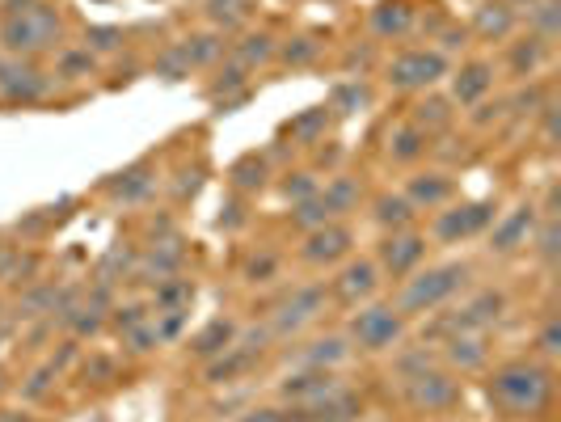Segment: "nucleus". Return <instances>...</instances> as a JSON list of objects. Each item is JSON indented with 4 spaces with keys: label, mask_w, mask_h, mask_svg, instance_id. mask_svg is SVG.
Masks as SVG:
<instances>
[{
    "label": "nucleus",
    "mask_w": 561,
    "mask_h": 422,
    "mask_svg": "<svg viewBox=\"0 0 561 422\" xmlns=\"http://www.w3.org/2000/svg\"><path fill=\"white\" fill-rule=\"evenodd\" d=\"M549 393H553V376L549 368L540 363H507L502 372H494L489 380V397L498 401L507 414H540L549 406Z\"/></svg>",
    "instance_id": "obj_1"
},
{
    "label": "nucleus",
    "mask_w": 561,
    "mask_h": 422,
    "mask_svg": "<svg viewBox=\"0 0 561 422\" xmlns=\"http://www.w3.org/2000/svg\"><path fill=\"white\" fill-rule=\"evenodd\" d=\"M464 279H469V266L464 262H448V266H435L427 275L410 279V288L401 291V304H397V313H430V309H440L448 296L464 288Z\"/></svg>",
    "instance_id": "obj_2"
},
{
    "label": "nucleus",
    "mask_w": 561,
    "mask_h": 422,
    "mask_svg": "<svg viewBox=\"0 0 561 422\" xmlns=\"http://www.w3.org/2000/svg\"><path fill=\"white\" fill-rule=\"evenodd\" d=\"M60 38V13L51 5H34V9H13V17L0 30V43L9 51H47Z\"/></svg>",
    "instance_id": "obj_3"
},
{
    "label": "nucleus",
    "mask_w": 561,
    "mask_h": 422,
    "mask_svg": "<svg viewBox=\"0 0 561 422\" xmlns=\"http://www.w3.org/2000/svg\"><path fill=\"white\" fill-rule=\"evenodd\" d=\"M351 338L363 350H389L401 338V313L389 304H372L351 321Z\"/></svg>",
    "instance_id": "obj_4"
},
{
    "label": "nucleus",
    "mask_w": 561,
    "mask_h": 422,
    "mask_svg": "<svg viewBox=\"0 0 561 422\" xmlns=\"http://www.w3.org/2000/svg\"><path fill=\"white\" fill-rule=\"evenodd\" d=\"M443 73H448V60L440 51H405L389 64V84L392 89H427Z\"/></svg>",
    "instance_id": "obj_5"
},
{
    "label": "nucleus",
    "mask_w": 561,
    "mask_h": 422,
    "mask_svg": "<svg viewBox=\"0 0 561 422\" xmlns=\"http://www.w3.org/2000/svg\"><path fill=\"white\" fill-rule=\"evenodd\" d=\"M405 401L414 406V410H448V406H456L460 401V385L451 380L448 372H422L414 376V380H405Z\"/></svg>",
    "instance_id": "obj_6"
},
{
    "label": "nucleus",
    "mask_w": 561,
    "mask_h": 422,
    "mask_svg": "<svg viewBox=\"0 0 561 422\" xmlns=\"http://www.w3.org/2000/svg\"><path fill=\"white\" fill-rule=\"evenodd\" d=\"M502 309H507L502 291H481V296H473V300L460 309V313L451 317L448 326H451V334H477V329L494 326V321L502 317Z\"/></svg>",
    "instance_id": "obj_7"
},
{
    "label": "nucleus",
    "mask_w": 561,
    "mask_h": 422,
    "mask_svg": "<svg viewBox=\"0 0 561 422\" xmlns=\"http://www.w3.org/2000/svg\"><path fill=\"white\" fill-rule=\"evenodd\" d=\"M321 309H325V288H300V291H292V296L279 304L275 329H279V334H287V329L308 326V321H313Z\"/></svg>",
    "instance_id": "obj_8"
},
{
    "label": "nucleus",
    "mask_w": 561,
    "mask_h": 422,
    "mask_svg": "<svg viewBox=\"0 0 561 422\" xmlns=\"http://www.w3.org/2000/svg\"><path fill=\"white\" fill-rule=\"evenodd\" d=\"M346 250H351V232L342 229V224H321V229L308 232V241H305V262L313 266H330L338 262V258H346Z\"/></svg>",
    "instance_id": "obj_9"
},
{
    "label": "nucleus",
    "mask_w": 561,
    "mask_h": 422,
    "mask_svg": "<svg viewBox=\"0 0 561 422\" xmlns=\"http://www.w3.org/2000/svg\"><path fill=\"white\" fill-rule=\"evenodd\" d=\"M532 232H537V207H515L511 216L489 232V250L494 253H515L519 245H527Z\"/></svg>",
    "instance_id": "obj_10"
},
{
    "label": "nucleus",
    "mask_w": 561,
    "mask_h": 422,
    "mask_svg": "<svg viewBox=\"0 0 561 422\" xmlns=\"http://www.w3.org/2000/svg\"><path fill=\"white\" fill-rule=\"evenodd\" d=\"M338 376L321 372V368H313V372H300V376H287L283 380V397L287 401H305V406H317V401L334 397L338 393Z\"/></svg>",
    "instance_id": "obj_11"
},
{
    "label": "nucleus",
    "mask_w": 561,
    "mask_h": 422,
    "mask_svg": "<svg viewBox=\"0 0 561 422\" xmlns=\"http://www.w3.org/2000/svg\"><path fill=\"white\" fill-rule=\"evenodd\" d=\"M489 216H494V207H489V203L456 207V211L440 216V224H435V237H440V241H460V237H473V232L486 229Z\"/></svg>",
    "instance_id": "obj_12"
},
{
    "label": "nucleus",
    "mask_w": 561,
    "mask_h": 422,
    "mask_svg": "<svg viewBox=\"0 0 561 422\" xmlns=\"http://www.w3.org/2000/svg\"><path fill=\"white\" fill-rule=\"evenodd\" d=\"M422 253H427V241H422V237H414V232H392L389 241L380 245V262H384L389 275H405V270L418 266Z\"/></svg>",
    "instance_id": "obj_13"
},
{
    "label": "nucleus",
    "mask_w": 561,
    "mask_h": 422,
    "mask_svg": "<svg viewBox=\"0 0 561 422\" xmlns=\"http://www.w3.org/2000/svg\"><path fill=\"white\" fill-rule=\"evenodd\" d=\"M0 93H5V102H34L47 93V76L34 68H22V64H9L0 73Z\"/></svg>",
    "instance_id": "obj_14"
},
{
    "label": "nucleus",
    "mask_w": 561,
    "mask_h": 422,
    "mask_svg": "<svg viewBox=\"0 0 561 422\" xmlns=\"http://www.w3.org/2000/svg\"><path fill=\"white\" fill-rule=\"evenodd\" d=\"M380 270H376V262H351L346 270L338 275V300L342 304H354V300H367L372 291H376V283H380Z\"/></svg>",
    "instance_id": "obj_15"
},
{
    "label": "nucleus",
    "mask_w": 561,
    "mask_h": 422,
    "mask_svg": "<svg viewBox=\"0 0 561 422\" xmlns=\"http://www.w3.org/2000/svg\"><path fill=\"white\" fill-rule=\"evenodd\" d=\"M448 363H456L460 372H473V368H481V363H486V338H481V334H451Z\"/></svg>",
    "instance_id": "obj_16"
},
{
    "label": "nucleus",
    "mask_w": 561,
    "mask_h": 422,
    "mask_svg": "<svg viewBox=\"0 0 561 422\" xmlns=\"http://www.w3.org/2000/svg\"><path fill=\"white\" fill-rule=\"evenodd\" d=\"M232 342H237V326H232V321H211L190 347H195L198 359H216V355H224V350L232 347Z\"/></svg>",
    "instance_id": "obj_17"
},
{
    "label": "nucleus",
    "mask_w": 561,
    "mask_h": 422,
    "mask_svg": "<svg viewBox=\"0 0 561 422\" xmlns=\"http://www.w3.org/2000/svg\"><path fill=\"white\" fill-rule=\"evenodd\" d=\"M489 84H494V68L489 64H469L460 76H456V84H451V93H456V102H477V97L486 93Z\"/></svg>",
    "instance_id": "obj_18"
},
{
    "label": "nucleus",
    "mask_w": 561,
    "mask_h": 422,
    "mask_svg": "<svg viewBox=\"0 0 561 422\" xmlns=\"http://www.w3.org/2000/svg\"><path fill=\"white\" fill-rule=\"evenodd\" d=\"M427 144H430V135H427V132H418L414 123H405V127H397V132L389 135L392 161H418L422 152H427Z\"/></svg>",
    "instance_id": "obj_19"
},
{
    "label": "nucleus",
    "mask_w": 561,
    "mask_h": 422,
    "mask_svg": "<svg viewBox=\"0 0 561 422\" xmlns=\"http://www.w3.org/2000/svg\"><path fill=\"white\" fill-rule=\"evenodd\" d=\"M448 194H451V182L443 173H422V178L410 182V203L418 207H440Z\"/></svg>",
    "instance_id": "obj_20"
},
{
    "label": "nucleus",
    "mask_w": 561,
    "mask_h": 422,
    "mask_svg": "<svg viewBox=\"0 0 561 422\" xmlns=\"http://www.w3.org/2000/svg\"><path fill=\"white\" fill-rule=\"evenodd\" d=\"M477 34L481 38H507L515 30V13L507 5H486V9H477Z\"/></svg>",
    "instance_id": "obj_21"
},
{
    "label": "nucleus",
    "mask_w": 561,
    "mask_h": 422,
    "mask_svg": "<svg viewBox=\"0 0 561 422\" xmlns=\"http://www.w3.org/2000/svg\"><path fill=\"white\" fill-rule=\"evenodd\" d=\"M376 220L384 224V229H405L410 220H414V203L405 199V194H380L376 199Z\"/></svg>",
    "instance_id": "obj_22"
},
{
    "label": "nucleus",
    "mask_w": 561,
    "mask_h": 422,
    "mask_svg": "<svg viewBox=\"0 0 561 422\" xmlns=\"http://www.w3.org/2000/svg\"><path fill=\"white\" fill-rule=\"evenodd\" d=\"M346 355H351V347H346V338H321V342H313V347H308L305 355H300V359H305L308 368H321V372H325V368L342 363V359H346Z\"/></svg>",
    "instance_id": "obj_23"
},
{
    "label": "nucleus",
    "mask_w": 561,
    "mask_h": 422,
    "mask_svg": "<svg viewBox=\"0 0 561 422\" xmlns=\"http://www.w3.org/2000/svg\"><path fill=\"white\" fill-rule=\"evenodd\" d=\"M545 51H549V43L545 38H524V43H515L511 47V68L515 76H532L545 64Z\"/></svg>",
    "instance_id": "obj_24"
},
{
    "label": "nucleus",
    "mask_w": 561,
    "mask_h": 422,
    "mask_svg": "<svg viewBox=\"0 0 561 422\" xmlns=\"http://www.w3.org/2000/svg\"><path fill=\"white\" fill-rule=\"evenodd\" d=\"M321 199H325V207H330L334 216H346V211L359 203V182H354V178H334Z\"/></svg>",
    "instance_id": "obj_25"
},
{
    "label": "nucleus",
    "mask_w": 561,
    "mask_h": 422,
    "mask_svg": "<svg viewBox=\"0 0 561 422\" xmlns=\"http://www.w3.org/2000/svg\"><path fill=\"white\" fill-rule=\"evenodd\" d=\"M367 102H372V93H367L363 81H351V84H338L330 97V110L334 114H354V110H363Z\"/></svg>",
    "instance_id": "obj_26"
},
{
    "label": "nucleus",
    "mask_w": 561,
    "mask_h": 422,
    "mask_svg": "<svg viewBox=\"0 0 561 422\" xmlns=\"http://www.w3.org/2000/svg\"><path fill=\"white\" fill-rule=\"evenodd\" d=\"M292 220L295 224H300V229H321V224H330L334 220V211L330 207H325V199H321V194H313V199H300V203H295V211H292Z\"/></svg>",
    "instance_id": "obj_27"
},
{
    "label": "nucleus",
    "mask_w": 561,
    "mask_h": 422,
    "mask_svg": "<svg viewBox=\"0 0 561 422\" xmlns=\"http://www.w3.org/2000/svg\"><path fill=\"white\" fill-rule=\"evenodd\" d=\"M122 182H114L111 191L119 194V199H127V203H131V199H144L148 191H152V173H148V165H135V169H127V173H119Z\"/></svg>",
    "instance_id": "obj_28"
},
{
    "label": "nucleus",
    "mask_w": 561,
    "mask_h": 422,
    "mask_svg": "<svg viewBox=\"0 0 561 422\" xmlns=\"http://www.w3.org/2000/svg\"><path fill=\"white\" fill-rule=\"evenodd\" d=\"M451 123V110H448V102L443 97H427L422 106H418V114H414V127L418 132H435V127H448Z\"/></svg>",
    "instance_id": "obj_29"
},
{
    "label": "nucleus",
    "mask_w": 561,
    "mask_h": 422,
    "mask_svg": "<svg viewBox=\"0 0 561 422\" xmlns=\"http://www.w3.org/2000/svg\"><path fill=\"white\" fill-rule=\"evenodd\" d=\"M270 55H275V38H270V34H249L241 47H237V64H241V68L266 64Z\"/></svg>",
    "instance_id": "obj_30"
},
{
    "label": "nucleus",
    "mask_w": 561,
    "mask_h": 422,
    "mask_svg": "<svg viewBox=\"0 0 561 422\" xmlns=\"http://www.w3.org/2000/svg\"><path fill=\"white\" fill-rule=\"evenodd\" d=\"M372 22H376V34H405L410 30V9L405 5H380Z\"/></svg>",
    "instance_id": "obj_31"
},
{
    "label": "nucleus",
    "mask_w": 561,
    "mask_h": 422,
    "mask_svg": "<svg viewBox=\"0 0 561 422\" xmlns=\"http://www.w3.org/2000/svg\"><path fill=\"white\" fill-rule=\"evenodd\" d=\"M232 182H237L241 191H262V186H266V165L257 157L237 161V165H232Z\"/></svg>",
    "instance_id": "obj_32"
},
{
    "label": "nucleus",
    "mask_w": 561,
    "mask_h": 422,
    "mask_svg": "<svg viewBox=\"0 0 561 422\" xmlns=\"http://www.w3.org/2000/svg\"><path fill=\"white\" fill-rule=\"evenodd\" d=\"M249 9H254V0H208L211 22H220V25H237Z\"/></svg>",
    "instance_id": "obj_33"
},
{
    "label": "nucleus",
    "mask_w": 561,
    "mask_h": 422,
    "mask_svg": "<svg viewBox=\"0 0 561 422\" xmlns=\"http://www.w3.org/2000/svg\"><path fill=\"white\" fill-rule=\"evenodd\" d=\"M182 51H186V60H190V68H195V64H211V60H216V55L224 51V43L216 34H198V38H190Z\"/></svg>",
    "instance_id": "obj_34"
},
{
    "label": "nucleus",
    "mask_w": 561,
    "mask_h": 422,
    "mask_svg": "<svg viewBox=\"0 0 561 422\" xmlns=\"http://www.w3.org/2000/svg\"><path fill=\"white\" fill-rule=\"evenodd\" d=\"M157 76H165V81H182V76H190V60H186V51L182 47H173L160 55L157 64Z\"/></svg>",
    "instance_id": "obj_35"
},
{
    "label": "nucleus",
    "mask_w": 561,
    "mask_h": 422,
    "mask_svg": "<svg viewBox=\"0 0 561 422\" xmlns=\"http://www.w3.org/2000/svg\"><path fill=\"white\" fill-rule=\"evenodd\" d=\"M190 296H195V288H190L186 279H178V283H160V291H157V300L165 304V309H186Z\"/></svg>",
    "instance_id": "obj_36"
},
{
    "label": "nucleus",
    "mask_w": 561,
    "mask_h": 422,
    "mask_svg": "<svg viewBox=\"0 0 561 422\" xmlns=\"http://www.w3.org/2000/svg\"><path fill=\"white\" fill-rule=\"evenodd\" d=\"M325 127V106H317V110H308L305 119H295L292 123V140H317V132Z\"/></svg>",
    "instance_id": "obj_37"
},
{
    "label": "nucleus",
    "mask_w": 561,
    "mask_h": 422,
    "mask_svg": "<svg viewBox=\"0 0 561 422\" xmlns=\"http://www.w3.org/2000/svg\"><path fill=\"white\" fill-rule=\"evenodd\" d=\"M160 338H157V326H144V321H140V326H131L127 329V347L135 350V355H144V350H152L157 347Z\"/></svg>",
    "instance_id": "obj_38"
},
{
    "label": "nucleus",
    "mask_w": 561,
    "mask_h": 422,
    "mask_svg": "<svg viewBox=\"0 0 561 422\" xmlns=\"http://www.w3.org/2000/svg\"><path fill=\"white\" fill-rule=\"evenodd\" d=\"M283 194L300 203V199H313V194H317V186H313V178H308V173H292V178L283 182Z\"/></svg>",
    "instance_id": "obj_39"
},
{
    "label": "nucleus",
    "mask_w": 561,
    "mask_h": 422,
    "mask_svg": "<svg viewBox=\"0 0 561 422\" xmlns=\"http://www.w3.org/2000/svg\"><path fill=\"white\" fill-rule=\"evenodd\" d=\"M537 250H540V258H557V220H545V224H540V237H537Z\"/></svg>",
    "instance_id": "obj_40"
},
{
    "label": "nucleus",
    "mask_w": 561,
    "mask_h": 422,
    "mask_svg": "<svg viewBox=\"0 0 561 422\" xmlns=\"http://www.w3.org/2000/svg\"><path fill=\"white\" fill-rule=\"evenodd\" d=\"M275 270H279V258H275V253H262V258H254V262L245 266V275L254 279V283H266Z\"/></svg>",
    "instance_id": "obj_41"
},
{
    "label": "nucleus",
    "mask_w": 561,
    "mask_h": 422,
    "mask_svg": "<svg viewBox=\"0 0 561 422\" xmlns=\"http://www.w3.org/2000/svg\"><path fill=\"white\" fill-rule=\"evenodd\" d=\"M313 55H317V43H308V38H295V43L283 47V60L287 64H308Z\"/></svg>",
    "instance_id": "obj_42"
},
{
    "label": "nucleus",
    "mask_w": 561,
    "mask_h": 422,
    "mask_svg": "<svg viewBox=\"0 0 561 422\" xmlns=\"http://www.w3.org/2000/svg\"><path fill=\"white\" fill-rule=\"evenodd\" d=\"M119 30H114V25H98V30H89V47L93 51H114L119 47Z\"/></svg>",
    "instance_id": "obj_43"
},
{
    "label": "nucleus",
    "mask_w": 561,
    "mask_h": 422,
    "mask_svg": "<svg viewBox=\"0 0 561 422\" xmlns=\"http://www.w3.org/2000/svg\"><path fill=\"white\" fill-rule=\"evenodd\" d=\"M241 84H245V68H241V64H237V68H228V73H224V81H216V84H211V97L228 93V89H241Z\"/></svg>",
    "instance_id": "obj_44"
},
{
    "label": "nucleus",
    "mask_w": 561,
    "mask_h": 422,
    "mask_svg": "<svg viewBox=\"0 0 561 422\" xmlns=\"http://www.w3.org/2000/svg\"><path fill=\"white\" fill-rule=\"evenodd\" d=\"M63 73L68 76H76V73H89V68H93V60H89V47L85 51H73V55H63Z\"/></svg>",
    "instance_id": "obj_45"
},
{
    "label": "nucleus",
    "mask_w": 561,
    "mask_h": 422,
    "mask_svg": "<svg viewBox=\"0 0 561 422\" xmlns=\"http://www.w3.org/2000/svg\"><path fill=\"white\" fill-rule=\"evenodd\" d=\"M540 350H545V355H557V350H561V329H557V321H549V326L540 329Z\"/></svg>",
    "instance_id": "obj_46"
},
{
    "label": "nucleus",
    "mask_w": 561,
    "mask_h": 422,
    "mask_svg": "<svg viewBox=\"0 0 561 422\" xmlns=\"http://www.w3.org/2000/svg\"><path fill=\"white\" fill-rule=\"evenodd\" d=\"M51 376H55V368H43V372H34V380L25 385V397H43L51 388Z\"/></svg>",
    "instance_id": "obj_47"
},
{
    "label": "nucleus",
    "mask_w": 561,
    "mask_h": 422,
    "mask_svg": "<svg viewBox=\"0 0 561 422\" xmlns=\"http://www.w3.org/2000/svg\"><path fill=\"white\" fill-rule=\"evenodd\" d=\"M140 321H144V309H119V317H114V326L119 329H131V326H140Z\"/></svg>",
    "instance_id": "obj_48"
},
{
    "label": "nucleus",
    "mask_w": 561,
    "mask_h": 422,
    "mask_svg": "<svg viewBox=\"0 0 561 422\" xmlns=\"http://www.w3.org/2000/svg\"><path fill=\"white\" fill-rule=\"evenodd\" d=\"M85 376H98V380H111V376H114V363H111V359H93V363H85Z\"/></svg>",
    "instance_id": "obj_49"
},
{
    "label": "nucleus",
    "mask_w": 561,
    "mask_h": 422,
    "mask_svg": "<svg viewBox=\"0 0 561 422\" xmlns=\"http://www.w3.org/2000/svg\"><path fill=\"white\" fill-rule=\"evenodd\" d=\"M241 422H283V414L279 410H249Z\"/></svg>",
    "instance_id": "obj_50"
}]
</instances>
